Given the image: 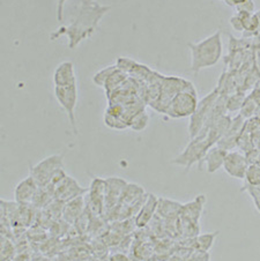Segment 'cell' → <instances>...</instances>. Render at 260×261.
<instances>
[{
	"label": "cell",
	"instance_id": "37",
	"mask_svg": "<svg viewBox=\"0 0 260 261\" xmlns=\"http://www.w3.org/2000/svg\"><path fill=\"white\" fill-rule=\"evenodd\" d=\"M253 52V66L260 73V50H255Z\"/></svg>",
	"mask_w": 260,
	"mask_h": 261
},
{
	"label": "cell",
	"instance_id": "41",
	"mask_svg": "<svg viewBox=\"0 0 260 261\" xmlns=\"http://www.w3.org/2000/svg\"><path fill=\"white\" fill-rule=\"evenodd\" d=\"M253 202H254L255 208H257V211L260 213V197L253 198Z\"/></svg>",
	"mask_w": 260,
	"mask_h": 261
},
{
	"label": "cell",
	"instance_id": "13",
	"mask_svg": "<svg viewBox=\"0 0 260 261\" xmlns=\"http://www.w3.org/2000/svg\"><path fill=\"white\" fill-rule=\"evenodd\" d=\"M159 199L160 198L153 193L147 195L140 212L138 213L136 219H134L138 229H145L154 220V217L158 214Z\"/></svg>",
	"mask_w": 260,
	"mask_h": 261
},
{
	"label": "cell",
	"instance_id": "6",
	"mask_svg": "<svg viewBox=\"0 0 260 261\" xmlns=\"http://www.w3.org/2000/svg\"><path fill=\"white\" fill-rule=\"evenodd\" d=\"M60 169H64V156L62 154H55L47 156L37 164L29 168V175L32 176L38 186H46L51 178Z\"/></svg>",
	"mask_w": 260,
	"mask_h": 261
},
{
	"label": "cell",
	"instance_id": "27",
	"mask_svg": "<svg viewBox=\"0 0 260 261\" xmlns=\"http://www.w3.org/2000/svg\"><path fill=\"white\" fill-rule=\"evenodd\" d=\"M245 98H246V96H245L244 91H242V90H238L235 94L230 95V96L228 97V103H227L228 112L241 111L243 104H244Z\"/></svg>",
	"mask_w": 260,
	"mask_h": 261
},
{
	"label": "cell",
	"instance_id": "20",
	"mask_svg": "<svg viewBox=\"0 0 260 261\" xmlns=\"http://www.w3.org/2000/svg\"><path fill=\"white\" fill-rule=\"evenodd\" d=\"M219 231L215 232H207V233H199L197 237L193 238V249L197 251L208 252L214 244V241L218 236Z\"/></svg>",
	"mask_w": 260,
	"mask_h": 261
},
{
	"label": "cell",
	"instance_id": "15",
	"mask_svg": "<svg viewBox=\"0 0 260 261\" xmlns=\"http://www.w3.org/2000/svg\"><path fill=\"white\" fill-rule=\"evenodd\" d=\"M38 188H40V186H38L36 180L29 175L27 178H24V179L21 180L19 184L15 186V190H14L15 201L21 204L32 203Z\"/></svg>",
	"mask_w": 260,
	"mask_h": 261
},
{
	"label": "cell",
	"instance_id": "44",
	"mask_svg": "<svg viewBox=\"0 0 260 261\" xmlns=\"http://www.w3.org/2000/svg\"><path fill=\"white\" fill-rule=\"evenodd\" d=\"M121 2H127V0H121Z\"/></svg>",
	"mask_w": 260,
	"mask_h": 261
},
{
	"label": "cell",
	"instance_id": "32",
	"mask_svg": "<svg viewBox=\"0 0 260 261\" xmlns=\"http://www.w3.org/2000/svg\"><path fill=\"white\" fill-rule=\"evenodd\" d=\"M236 13H246V14H253L255 10V5L253 0H246L241 5H238L236 8Z\"/></svg>",
	"mask_w": 260,
	"mask_h": 261
},
{
	"label": "cell",
	"instance_id": "5",
	"mask_svg": "<svg viewBox=\"0 0 260 261\" xmlns=\"http://www.w3.org/2000/svg\"><path fill=\"white\" fill-rule=\"evenodd\" d=\"M198 94L196 88L180 91L172 98L166 111V115L173 119L191 117L198 107Z\"/></svg>",
	"mask_w": 260,
	"mask_h": 261
},
{
	"label": "cell",
	"instance_id": "40",
	"mask_svg": "<svg viewBox=\"0 0 260 261\" xmlns=\"http://www.w3.org/2000/svg\"><path fill=\"white\" fill-rule=\"evenodd\" d=\"M30 261H51V260L45 255L32 254V256H30Z\"/></svg>",
	"mask_w": 260,
	"mask_h": 261
},
{
	"label": "cell",
	"instance_id": "23",
	"mask_svg": "<svg viewBox=\"0 0 260 261\" xmlns=\"http://www.w3.org/2000/svg\"><path fill=\"white\" fill-rule=\"evenodd\" d=\"M149 123V116L147 114V111L145 110H141L140 112H138L136 116H133L131 120L128 121V127L136 130V132H141V130H144L147 125Z\"/></svg>",
	"mask_w": 260,
	"mask_h": 261
},
{
	"label": "cell",
	"instance_id": "24",
	"mask_svg": "<svg viewBox=\"0 0 260 261\" xmlns=\"http://www.w3.org/2000/svg\"><path fill=\"white\" fill-rule=\"evenodd\" d=\"M118 71V67L117 65H110V66H107L106 68H102L101 71H98L95 75L93 76V82L98 87H106L108 80L114 75V74Z\"/></svg>",
	"mask_w": 260,
	"mask_h": 261
},
{
	"label": "cell",
	"instance_id": "19",
	"mask_svg": "<svg viewBox=\"0 0 260 261\" xmlns=\"http://www.w3.org/2000/svg\"><path fill=\"white\" fill-rule=\"evenodd\" d=\"M181 207H183V203L173 201V200H169L166 198H160L158 214L156 215L161 217L162 220L177 219V217H179Z\"/></svg>",
	"mask_w": 260,
	"mask_h": 261
},
{
	"label": "cell",
	"instance_id": "18",
	"mask_svg": "<svg viewBox=\"0 0 260 261\" xmlns=\"http://www.w3.org/2000/svg\"><path fill=\"white\" fill-rule=\"evenodd\" d=\"M86 195V194H85ZM80 195L75 199L69 200L65 202L63 220L66 221L67 223L73 225L77 221V219L86 212V197Z\"/></svg>",
	"mask_w": 260,
	"mask_h": 261
},
{
	"label": "cell",
	"instance_id": "14",
	"mask_svg": "<svg viewBox=\"0 0 260 261\" xmlns=\"http://www.w3.org/2000/svg\"><path fill=\"white\" fill-rule=\"evenodd\" d=\"M206 204V197L203 194L198 195L192 201L188 203H183L181 207L179 219L192 222V223H199L200 217L203 213V208Z\"/></svg>",
	"mask_w": 260,
	"mask_h": 261
},
{
	"label": "cell",
	"instance_id": "4",
	"mask_svg": "<svg viewBox=\"0 0 260 261\" xmlns=\"http://www.w3.org/2000/svg\"><path fill=\"white\" fill-rule=\"evenodd\" d=\"M219 96H220V91L218 88H215L198 103L197 110L194 111V114L190 117L189 134L191 139L199 136V133H200L202 128L205 127L207 120L211 116V112L213 110V108L215 106L216 101H218Z\"/></svg>",
	"mask_w": 260,
	"mask_h": 261
},
{
	"label": "cell",
	"instance_id": "36",
	"mask_svg": "<svg viewBox=\"0 0 260 261\" xmlns=\"http://www.w3.org/2000/svg\"><path fill=\"white\" fill-rule=\"evenodd\" d=\"M67 0H57V20L58 22H63L64 20V6Z\"/></svg>",
	"mask_w": 260,
	"mask_h": 261
},
{
	"label": "cell",
	"instance_id": "31",
	"mask_svg": "<svg viewBox=\"0 0 260 261\" xmlns=\"http://www.w3.org/2000/svg\"><path fill=\"white\" fill-rule=\"evenodd\" d=\"M229 23H230L235 32L241 34L244 33V22H243V16L240 13H235V14L229 19Z\"/></svg>",
	"mask_w": 260,
	"mask_h": 261
},
{
	"label": "cell",
	"instance_id": "8",
	"mask_svg": "<svg viewBox=\"0 0 260 261\" xmlns=\"http://www.w3.org/2000/svg\"><path fill=\"white\" fill-rule=\"evenodd\" d=\"M55 96L60 107L66 112L67 118L71 124L73 133L77 136L76 127V117L75 108L77 103V86H67V87H55Z\"/></svg>",
	"mask_w": 260,
	"mask_h": 261
},
{
	"label": "cell",
	"instance_id": "10",
	"mask_svg": "<svg viewBox=\"0 0 260 261\" xmlns=\"http://www.w3.org/2000/svg\"><path fill=\"white\" fill-rule=\"evenodd\" d=\"M250 164L245 154L235 150L228 151L223 163V169L229 176L241 180L245 179Z\"/></svg>",
	"mask_w": 260,
	"mask_h": 261
},
{
	"label": "cell",
	"instance_id": "16",
	"mask_svg": "<svg viewBox=\"0 0 260 261\" xmlns=\"http://www.w3.org/2000/svg\"><path fill=\"white\" fill-rule=\"evenodd\" d=\"M55 87H67L76 85L74 65L72 62H63L54 72Z\"/></svg>",
	"mask_w": 260,
	"mask_h": 261
},
{
	"label": "cell",
	"instance_id": "26",
	"mask_svg": "<svg viewBox=\"0 0 260 261\" xmlns=\"http://www.w3.org/2000/svg\"><path fill=\"white\" fill-rule=\"evenodd\" d=\"M64 207H65V202L60 201L58 199H54L43 211H44L52 220L57 222V221L63 220Z\"/></svg>",
	"mask_w": 260,
	"mask_h": 261
},
{
	"label": "cell",
	"instance_id": "34",
	"mask_svg": "<svg viewBox=\"0 0 260 261\" xmlns=\"http://www.w3.org/2000/svg\"><path fill=\"white\" fill-rule=\"evenodd\" d=\"M242 191H245V192H248L251 195V197H252V199L260 197V184H257V185L245 184L244 188L242 189Z\"/></svg>",
	"mask_w": 260,
	"mask_h": 261
},
{
	"label": "cell",
	"instance_id": "35",
	"mask_svg": "<svg viewBox=\"0 0 260 261\" xmlns=\"http://www.w3.org/2000/svg\"><path fill=\"white\" fill-rule=\"evenodd\" d=\"M110 261H131L127 256L126 253H123V252H115V253H111L109 255Z\"/></svg>",
	"mask_w": 260,
	"mask_h": 261
},
{
	"label": "cell",
	"instance_id": "25",
	"mask_svg": "<svg viewBox=\"0 0 260 261\" xmlns=\"http://www.w3.org/2000/svg\"><path fill=\"white\" fill-rule=\"evenodd\" d=\"M258 106H259V103L257 102V99H255L253 95L251 94L250 96H246L244 104H243V107H242L241 111H240V115L245 120L252 118V116L257 114Z\"/></svg>",
	"mask_w": 260,
	"mask_h": 261
},
{
	"label": "cell",
	"instance_id": "28",
	"mask_svg": "<svg viewBox=\"0 0 260 261\" xmlns=\"http://www.w3.org/2000/svg\"><path fill=\"white\" fill-rule=\"evenodd\" d=\"M104 123L108 126V127L114 128V129H126L128 128V124L126 120H124L121 117L114 116L106 112L104 115Z\"/></svg>",
	"mask_w": 260,
	"mask_h": 261
},
{
	"label": "cell",
	"instance_id": "42",
	"mask_svg": "<svg viewBox=\"0 0 260 261\" xmlns=\"http://www.w3.org/2000/svg\"><path fill=\"white\" fill-rule=\"evenodd\" d=\"M255 15H257L258 21H259V33H260V10L255 12Z\"/></svg>",
	"mask_w": 260,
	"mask_h": 261
},
{
	"label": "cell",
	"instance_id": "12",
	"mask_svg": "<svg viewBox=\"0 0 260 261\" xmlns=\"http://www.w3.org/2000/svg\"><path fill=\"white\" fill-rule=\"evenodd\" d=\"M245 123L246 120L243 118L241 115H237L235 118H232L231 125L227 130V133L224 134L222 139H221L216 145L228 151L232 150L233 147L237 146L238 139H240L241 134L243 133V130H244Z\"/></svg>",
	"mask_w": 260,
	"mask_h": 261
},
{
	"label": "cell",
	"instance_id": "30",
	"mask_svg": "<svg viewBox=\"0 0 260 261\" xmlns=\"http://www.w3.org/2000/svg\"><path fill=\"white\" fill-rule=\"evenodd\" d=\"M139 63H137L136 60L128 59V58H118L117 60V67H118L119 71L124 72V73H129L132 69L137 66Z\"/></svg>",
	"mask_w": 260,
	"mask_h": 261
},
{
	"label": "cell",
	"instance_id": "7",
	"mask_svg": "<svg viewBox=\"0 0 260 261\" xmlns=\"http://www.w3.org/2000/svg\"><path fill=\"white\" fill-rule=\"evenodd\" d=\"M107 192V180L94 177L88 191L86 193V211L93 217L103 216L104 199Z\"/></svg>",
	"mask_w": 260,
	"mask_h": 261
},
{
	"label": "cell",
	"instance_id": "21",
	"mask_svg": "<svg viewBox=\"0 0 260 261\" xmlns=\"http://www.w3.org/2000/svg\"><path fill=\"white\" fill-rule=\"evenodd\" d=\"M54 199H55V194L52 193L49 189L45 188V186H40L36 194H35L32 204L36 208V210L41 211V210H44V208Z\"/></svg>",
	"mask_w": 260,
	"mask_h": 261
},
{
	"label": "cell",
	"instance_id": "39",
	"mask_svg": "<svg viewBox=\"0 0 260 261\" xmlns=\"http://www.w3.org/2000/svg\"><path fill=\"white\" fill-rule=\"evenodd\" d=\"M30 256L32 254H28V253H17L15 255V258L13 259L12 261H30Z\"/></svg>",
	"mask_w": 260,
	"mask_h": 261
},
{
	"label": "cell",
	"instance_id": "29",
	"mask_svg": "<svg viewBox=\"0 0 260 261\" xmlns=\"http://www.w3.org/2000/svg\"><path fill=\"white\" fill-rule=\"evenodd\" d=\"M244 180L246 181L245 184H250V185L260 184V163L250 165Z\"/></svg>",
	"mask_w": 260,
	"mask_h": 261
},
{
	"label": "cell",
	"instance_id": "38",
	"mask_svg": "<svg viewBox=\"0 0 260 261\" xmlns=\"http://www.w3.org/2000/svg\"><path fill=\"white\" fill-rule=\"evenodd\" d=\"M244 2H246V0H224V4L231 8H236L238 5H241Z\"/></svg>",
	"mask_w": 260,
	"mask_h": 261
},
{
	"label": "cell",
	"instance_id": "9",
	"mask_svg": "<svg viewBox=\"0 0 260 261\" xmlns=\"http://www.w3.org/2000/svg\"><path fill=\"white\" fill-rule=\"evenodd\" d=\"M107 180V192L104 199V213L103 217L108 221L117 207L119 206L120 200L123 198L125 189L128 182L119 177H109Z\"/></svg>",
	"mask_w": 260,
	"mask_h": 261
},
{
	"label": "cell",
	"instance_id": "33",
	"mask_svg": "<svg viewBox=\"0 0 260 261\" xmlns=\"http://www.w3.org/2000/svg\"><path fill=\"white\" fill-rule=\"evenodd\" d=\"M245 40H246V43H248L249 50L251 51L260 50V33L252 37H245Z\"/></svg>",
	"mask_w": 260,
	"mask_h": 261
},
{
	"label": "cell",
	"instance_id": "2",
	"mask_svg": "<svg viewBox=\"0 0 260 261\" xmlns=\"http://www.w3.org/2000/svg\"><path fill=\"white\" fill-rule=\"evenodd\" d=\"M191 52V72L198 74L201 69L215 66L223 55V43L221 32L218 30L211 36L197 43H188Z\"/></svg>",
	"mask_w": 260,
	"mask_h": 261
},
{
	"label": "cell",
	"instance_id": "3",
	"mask_svg": "<svg viewBox=\"0 0 260 261\" xmlns=\"http://www.w3.org/2000/svg\"><path fill=\"white\" fill-rule=\"evenodd\" d=\"M206 137L207 136L199 134L196 138L191 139L189 145L184 148V150L177 158L171 161V163L179 165V167H184L186 171H189L191 167L196 163H199V168H200L203 158H205L207 151L210 150V148H212Z\"/></svg>",
	"mask_w": 260,
	"mask_h": 261
},
{
	"label": "cell",
	"instance_id": "1",
	"mask_svg": "<svg viewBox=\"0 0 260 261\" xmlns=\"http://www.w3.org/2000/svg\"><path fill=\"white\" fill-rule=\"evenodd\" d=\"M110 10V5H101L96 0H80L72 22L52 33L51 40L66 36L69 49H76L82 42L93 36L104 15Z\"/></svg>",
	"mask_w": 260,
	"mask_h": 261
},
{
	"label": "cell",
	"instance_id": "43",
	"mask_svg": "<svg viewBox=\"0 0 260 261\" xmlns=\"http://www.w3.org/2000/svg\"><path fill=\"white\" fill-rule=\"evenodd\" d=\"M84 261H97V258H95V260H92V259H87V260H84Z\"/></svg>",
	"mask_w": 260,
	"mask_h": 261
},
{
	"label": "cell",
	"instance_id": "17",
	"mask_svg": "<svg viewBox=\"0 0 260 261\" xmlns=\"http://www.w3.org/2000/svg\"><path fill=\"white\" fill-rule=\"evenodd\" d=\"M227 154H228V150L223 149V148L219 147L218 145H215L212 148H210V150L207 151V154L202 160L201 165L205 164L206 170L208 173H214L218 170H220L221 168H223V163ZM201 165L199 169H201Z\"/></svg>",
	"mask_w": 260,
	"mask_h": 261
},
{
	"label": "cell",
	"instance_id": "11",
	"mask_svg": "<svg viewBox=\"0 0 260 261\" xmlns=\"http://www.w3.org/2000/svg\"><path fill=\"white\" fill-rule=\"evenodd\" d=\"M87 191L88 190L82 188L74 178L66 175L56 185L55 199H58L63 202H67L69 200L80 197V195H85Z\"/></svg>",
	"mask_w": 260,
	"mask_h": 261
},
{
	"label": "cell",
	"instance_id": "22",
	"mask_svg": "<svg viewBox=\"0 0 260 261\" xmlns=\"http://www.w3.org/2000/svg\"><path fill=\"white\" fill-rule=\"evenodd\" d=\"M2 255L0 261H12L17 254L16 245L13 238L2 236Z\"/></svg>",
	"mask_w": 260,
	"mask_h": 261
},
{
	"label": "cell",
	"instance_id": "45",
	"mask_svg": "<svg viewBox=\"0 0 260 261\" xmlns=\"http://www.w3.org/2000/svg\"><path fill=\"white\" fill-rule=\"evenodd\" d=\"M223 2H224V0H223Z\"/></svg>",
	"mask_w": 260,
	"mask_h": 261
}]
</instances>
